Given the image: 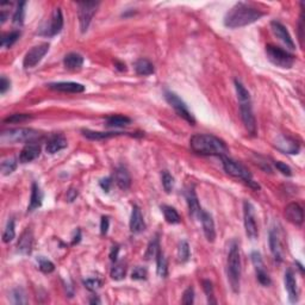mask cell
<instances>
[{"label": "cell", "mask_w": 305, "mask_h": 305, "mask_svg": "<svg viewBox=\"0 0 305 305\" xmlns=\"http://www.w3.org/2000/svg\"><path fill=\"white\" fill-rule=\"evenodd\" d=\"M263 16V12L246 2H237L227 12L224 25L229 29H237L255 23Z\"/></svg>", "instance_id": "cell-1"}, {"label": "cell", "mask_w": 305, "mask_h": 305, "mask_svg": "<svg viewBox=\"0 0 305 305\" xmlns=\"http://www.w3.org/2000/svg\"><path fill=\"white\" fill-rule=\"evenodd\" d=\"M189 147L196 154L204 156H223L229 153L223 140L210 134L193 135L189 140Z\"/></svg>", "instance_id": "cell-2"}, {"label": "cell", "mask_w": 305, "mask_h": 305, "mask_svg": "<svg viewBox=\"0 0 305 305\" xmlns=\"http://www.w3.org/2000/svg\"><path fill=\"white\" fill-rule=\"evenodd\" d=\"M227 271H228V280H229L232 290L235 293L240 292L241 257H240V249H238L237 243L235 242L232 243L229 249V254H228Z\"/></svg>", "instance_id": "cell-3"}, {"label": "cell", "mask_w": 305, "mask_h": 305, "mask_svg": "<svg viewBox=\"0 0 305 305\" xmlns=\"http://www.w3.org/2000/svg\"><path fill=\"white\" fill-rule=\"evenodd\" d=\"M42 133L35 130V129L27 128H18V129H10V130L2 131L0 136V141L5 144H13V143H32L36 142L37 140L42 139Z\"/></svg>", "instance_id": "cell-4"}, {"label": "cell", "mask_w": 305, "mask_h": 305, "mask_svg": "<svg viewBox=\"0 0 305 305\" xmlns=\"http://www.w3.org/2000/svg\"><path fill=\"white\" fill-rule=\"evenodd\" d=\"M221 159H222V164H223L224 171L227 172L228 174L232 175V177L234 178H237V179H241L242 181H244L247 185H249L253 188H255V189L260 188V186L258 185L254 180H253L252 173L249 172L242 164L233 160V159H230L229 156H227V155L221 156Z\"/></svg>", "instance_id": "cell-5"}, {"label": "cell", "mask_w": 305, "mask_h": 305, "mask_svg": "<svg viewBox=\"0 0 305 305\" xmlns=\"http://www.w3.org/2000/svg\"><path fill=\"white\" fill-rule=\"evenodd\" d=\"M266 55L274 66L280 68H291L295 63V56L277 46H266Z\"/></svg>", "instance_id": "cell-6"}, {"label": "cell", "mask_w": 305, "mask_h": 305, "mask_svg": "<svg viewBox=\"0 0 305 305\" xmlns=\"http://www.w3.org/2000/svg\"><path fill=\"white\" fill-rule=\"evenodd\" d=\"M164 99H166L167 103H168L169 105L174 109V111L177 112L178 116L184 118V119H185L188 123H189L191 125L196 124V119H194V117L192 116V114L189 112V110L188 108V105L185 104V101H184L179 95L175 94V93L172 92V91H166V92H164Z\"/></svg>", "instance_id": "cell-7"}, {"label": "cell", "mask_w": 305, "mask_h": 305, "mask_svg": "<svg viewBox=\"0 0 305 305\" xmlns=\"http://www.w3.org/2000/svg\"><path fill=\"white\" fill-rule=\"evenodd\" d=\"M98 6V1H82L78 4L79 24H80V30L82 34H85L89 30V26L91 22H92L93 16L97 12Z\"/></svg>", "instance_id": "cell-8"}, {"label": "cell", "mask_w": 305, "mask_h": 305, "mask_svg": "<svg viewBox=\"0 0 305 305\" xmlns=\"http://www.w3.org/2000/svg\"><path fill=\"white\" fill-rule=\"evenodd\" d=\"M238 103H240L241 118H242L244 128L249 134L254 136L257 135V120H255L254 114H253L251 97L238 99Z\"/></svg>", "instance_id": "cell-9"}, {"label": "cell", "mask_w": 305, "mask_h": 305, "mask_svg": "<svg viewBox=\"0 0 305 305\" xmlns=\"http://www.w3.org/2000/svg\"><path fill=\"white\" fill-rule=\"evenodd\" d=\"M49 50L48 43H41V45L32 47L29 51L25 54L23 60L24 68H34L35 66L41 62V60L46 56V54Z\"/></svg>", "instance_id": "cell-10"}, {"label": "cell", "mask_w": 305, "mask_h": 305, "mask_svg": "<svg viewBox=\"0 0 305 305\" xmlns=\"http://www.w3.org/2000/svg\"><path fill=\"white\" fill-rule=\"evenodd\" d=\"M243 216H244V229H246V234L251 240H255L258 238L259 232H258V225L255 222V215H254V208L249 202L243 203Z\"/></svg>", "instance_id": "cell-11"}, {"label": "cell", "mask_w": 305, "mask_h": 305, "mask_svg": "<svg viewBox=\"0 0 305 305\" xmlns=\"http://www.w3.org/2000/svg\"><path fill=\"white\" fill-rule=\"evenodd\" d=\"M63 27V16L62 11L60 7H56L51 13V17L49 19V23L41 30L40 34L43 36H55V35L59 34Z\"/></svg>", "instance_id": "cell-12"}, {"label": "cell", "mask_w": 305, "mask_h": 305, "mask_svg": "<svg viewBox=\"0 0 305 305\" xmlns=\"http://www.w3.org/2000/svg\"><path fill=\"white\" fill-rule=\"evenodd\" d=\"M269 248L272 254L277 261H282L284 257V248H282V240L280 235V230L277 227H273L269 230Z\"/></svg>", "instance_id": "cell-13"}, {"label": "cell", "mask_w": 305, "mask_h": 305, "mask_svg": "<svg viewBox=\"0 0 305 305\" xmlns=\"http://www.w3.org/2000/svg\"><path fill=\"white\" fill-rule=\"evenodd\" d=\"M252 262L254 265L255 272H257V278L259 280V282L263 286H269L271 285V278H269L267 271L265 268V263L262 261V257L259 252H253L252 255Z\"/></svg>", "instance_id": "cell-14"}, {"label": "cell", "mask_w": 305, "mask_h": 305, "mask_svg": "<svg viewBox=\"0 0 305 305\" xmlns=\"http://www.w3.org/2000/svg\"><path fill=\"white\" fill-rule=\"evenodd\" d=\"M271 29H272V31H273V34L277 36V38H279V40L282 41L285 46H286V48L291 49V50H295L296 49L295 42H293V40L291 38V35L288 34L286 27L282 25L280 22L272 21Z\"/></svg>", "instance_id": "cell-15"}, {"label": "cell", "mask_w": 305, "mask_h": 305, "mask_svg": "<svg viewBox=\"0 0 305 305\" xmlns=\"http://www.w3.org/2000/svg\"><path fill=\"white\" fill-rule=\"evenodd\" d=\"M200 222H202L203 230H204V235L207 237L209 242H213L216 238V229H215V222H213L212 216L207 211L203 210L199 217Z\"/></svg>", "instance_id": "cell-16"}, {"label": "cell", "mask_w": 305, "mask_h": 305, "mask_svg": "<svg viewBox=\"0 0 305 305\" xmlns=\"http://www.w3.org/2000/svg\"><path fill=\"white\" fill-rule=\"evenodd\" d=\"M285 217L288 222L291 223L296 224V225H301L304 221V211L303 209L299 204L297 203H291L288 204L286 208H285Z\"/></svg>", "instance_id": "cell-17"}, {"label": "cell", "mask_w": 305, "mask_h": 305, "mask_svg": "<svg viewBox=\"0 0 305 305\" xmlns=\"http://www.w3.org/2000/svg\"><path fill=\"white\" fill-rule=\"evenodd\" d=\"M34 248V234L31 229H25V232L21 235L17 243V251L23 255H30Z\"/></svg>", "instance_id": "cell-18"}, {"label": "cell", "mask_w": 305, "mask_h": 305, "mask_svg": "<svg viewBox=\"0 0 305 305\" xmlns=\"http://www.w3.org/2000/svg\"><path fill=\"white\" fill-rule=\"evenodd\" d=\"M41 155V147L36 142L25 144V147L22 149L21 154H19V161L22 164H29V162L36 160L38 156Z\"/></svg>", "instance_id": "cell-19"}, {"label": "cell", "mask_w": 305, "mask_h": 305, "mask_svg": "<svg viewBox=\"0 0 305 305\" xmlns=\"http://www.w3.org/2000/svg\"><path fill=\"white\" fill-rule=\"evenodd\" d=\"M48 87L51 90L65 93H81L85 91L84 85L79 84V82H72V81L53 82V84H49Z\"/></svg>", "instance_id": "cell-20"}, {"label": "cell", "mask_w": 305, "mask_h": 305, "mask_svg": "<svg viewBox=\"0 0 305 305\" xmlns=\"http://www.w3.org/2000/svg\"><path fill=\"white\" fill-rule=\"evenodd\" d=\"M276 147L278 148L280 152L285 153V154H298L299 149V144L297 143L295 140L290 139L287 136H280L276 142Z\"/></svg>", "instance_id": "cell-21"}, {"label": "cell", "mask_w": 305, "mask_h": 305, "mask_svg": "<svg viewBox=\"0 0 305 305\" xmlns=\"http://www.w3.org/2000/svg\"><path fill=\"white\" fill-rule=\"evenodd\" d=\"M66 147H67V140H66V137L61 134H56L53 135L48 140L46 145V150L48 154H56L60 150L65 149Z\"/></svg>", "instance_id": "cell-22"}, {"label": "cell", "mask_w": 305, "mask_h": 305, "mask_svg": "<svg viewBox=\"0 0 305 305\" xmlns=\"http://www.w3.org/2000/svg\"><path fill=\"white\" fill-rule=\"evenodd\" d=\"M130 230H131V233H134V234H140L145 230V223H144L143 216H142V212H141V210H140V208L136 207V205L133 208V212H131Z\"/></svg>", "instance_id": "cell-23"}, {"label": "cell", "mask_w": 305, "mask_h": 305, "mask_svg": "<svg viewBox=\"0 0 305 305\" xmlns=\"http://www.w3.org/2000/svg\"><path fill=\"white\" fill-rule=\"evenodd\" d=\"M285 287H286L290 302L296 303L298 301V288H297L295 274H293V272L291 269H288L286 273H285Z\"/></svg>", "instance_id": "cell-24"}, {"label": "cell", "mask_w": 305, "mask_h": 305, "mask_svg": "<svg viewBox=\"0 0 305 305\" xmlns=\"http://www.w3.org/2000/svg\"><path fill=\"white\" fill-rule=\"evenodd\" d=\"M115 181H116L118 188L123 189V191H126V189L130 188L131 178L125 167L120 166L115 171Z\"/></svg>", "instance_id": "cell-25"}, {"label": "cell", "mask_w": 305, "mask_h": 305, "mask_svg": "<svg viewBox=\"0 0 305 305\" xmlns=\"http://www.w3.org/2000/svg\"><path fill=\"white\" fill-rule=\"evenodd\" d=\"M186 200H188V205L189 209V213H191L193 217H197L199 218L200 213H202V208H200L199 202H198V197L194 192V188H191L188 189L186 192Z\"/></svg>", "instance_id": "cell-26"}, {"label": "cell", "mask_w": 305, "mask_h": 305, "mask_svg": "<svg viewBox=\"0 0 305 305\" xmlns=\"http://www.w3.org/2000/svg\"><path fill=\"white\" fill-rule=\"evenodd\" d=\"M43 202V193L41 191L40 186L36 183H32L31 186V197H30L29 207H27V212H32L36 209L41 208Z\"/></svg>", "instance_id": "cell-27"}, {"label": "cell", "mask_w": 305, "mask_h": 305, "mask_svg": "<svg viewBox=\"0 0 305 305\" xmlns=\"http://www.w3.org/2000/svg\"><path fill=\"white\" fill-rule=\"evenodd\" d=\"M63 65L68 70H79L84 66V57L78 53H70L63 59Z\"/></svg>", "instance_id": "cell-28"}, {"label": "cell", "mask_w": 305, "mask_h": 305, "mask_svg": "<svg viewBox=\"0 0 305 305\" xmlns=\"http://www.w3.org/2000/svg\"><path fill=\"white\" fill-rule=\"evenodd\" d=\"M135 72L137 75L147 76L154 73L153 63L147 59H140L135 62Z\"/></svg>", "instance_id": "cell-29"}, {"label": "cell", "mask_w": 305, "mask_h": 305, "mask_svg": "<svg viewBox=\"0 0 305 305\" xmlns=\"http://www.w3.org/2000/svg\"><path fill=\"white\" fill-rule=\"evenodd\" d=\"M82 134L86 139L93 140V141H101V140L111 139V137H116L123 135V133H101V131H92L86 129V130H82Z\"/></svg>", "instance_id": "cell-30"}, {"label": "cell", "mask_w": 305, "mask_h": 305, "mask_svg": "<svg viewBox=\"0 0 305 305\" xmlns=\"http://www.w3.org/2000/svg\"><path fill=\"white\" fill-rule=\"evenodd\" d=\"M130 123H131L130 118L120 116V115L108 117L105 120V125L108 126V128H123V126L129 125Z\"/></svg>", "instance_id": "cell-31"}, {"label": "cell", "mask_w": 305, "mask_h": 305, "mask_svg": "<svg viewBox=\"0 0 305 305\" xmlns=\"http://www.w3.org/2000/svg\"><path fill=\"white\" fill-rule=\"evenodd\" d=\"M161 210H162V212H164V219H166L167 223H169V224L180 223L181 218H180L179 213H178V211L175 210L174 208L168 207V205H162Z\"/></svg>", "instance_id": "cell-32"}, {"label": "cell", "mask_w": 305, "mask_h": 305, "mask_svg": "<svg viewBox=\"0 0 305 305\" xmlns=\"http://www.w3.org/2000/svg\"><path fill=\"white\" fill-rule=\"evenodd\" d=\"M126 271H128L126 262H124V261H116L114 267L111 268L110 276H111V278L114 280H122L124 279Z\"/></svg>", "instance_id": "cell-33"}, {"label": "cell", "mask_w": 305, "mask_h": 305, "mask_svg": "<svg viewBox=\"0 0 305 305\" xmlns=\"http://www.w3.org/2000/svg\"><path fill=\"white\" fill-rule=\"evenodd\" d=\"M25 1H21L18 2L17 5V9H16L15 13H13V17H12V22L15 25H23L24 23V18H25Z\"/></svg>", "instance_id": "cell-34"}, {"label": "cell", "mask_w": 305, "mask_h": 305, "mask_svg": "<svg viewBox=\"0 0 305 305\" xmlns=\"http://www.w3.org/2000/svg\"><path fill=\"white\" fill-rule=\"evenodd\" d=\"M156 265H158V274L162 278L167 277L168 274V263H167V259L164 258V253L159 251L158 255H156Z\"/></svg>", "instance_id": "cell-35"}, {"label": "cell", "mask_w": 305, "mask_h": 305, "mask_svg": "<svg viewBox=\"0 0 305 305\" xmlns=\"http://www.w3.org/2000/svg\"><path fill=\"white\" fill-rule=\"evenodd\" d=\"M19 37H21V32H19L18 30L11 31V32H9V34L2 35L1 42H0V45H1L2 48H11V47H12L16 42H17Z\"/></svg>", "instance_id": "cell-36"}, {"label": "cell", "mask_w": 305, "mask_h": 305, "mask_svg": "<svg viewBox=\"0 0 305 305\" xmlns=\"http://www.w3.org/2000/svg\"><path fill=\"white\" fill-rule=\"evenodd\" d=\"M189 257H191V251H189L188 243L186 241H181L178 248V260L184 263L188 261Z\"/></svg>", "instance_id": "cell-37"}, {"label": "cell", "mask_w": 305, "mask_h": 305, "mask_svg": "<svg viewBox=\"0 0 305 305\" xmlns=\"http://www.w3.org/2000/svg\"><path fill=\"white\" fill-rule=\"evenodd\" d=\"M16 236V230H15V221L12 218L7 222L6 228H5V232L2 234V241L5 243H9L15 238Z\"/></svg>", "instance_id": "cell-38"}, {"label": "cell", "mask_w": 305, "mask_h": 305, "mask_svg": "<svg viewBox=\"0 0 305 305\" xmlns=\"http://www.w3.org/2000/svg\"><path fill=\"white\" fill-rule=\"evenodd\" d=\"M159 251H160V244H159V238L154 237L150 243L148 244L147 252H145V259L150 260L152 258H155L158 255Z\"/></svg>", "instance_id": "cell-39"}, {"label": "cell", "mask_w": 305, "mask_h": 305, "mask_svg": "<svg viewBox=\"0 0 305 305\" xmlns=\"http://www.w3.org/2000/svg\"><path fill=\"white\" fill-rule=\"evenodd\" d=\"M0 168H1L2 175H9L17 168V162H16L15 159H6V160L1 162Z\"/></svg>", "instance_id": "cell-40"}, {"label": "cell", "mask_w": 305, "mask_h": 305, "mask_svg": "<svg viewBox=\"0 0 305 305\" xmlns=\"http://www.w3.org/2000/svg\"><path fill=\"white\" fill-rule=\"evenodd\" d=\"M203 288H204V292H205V295H207L208 303L216 304L217 301L215 299V293H213L212 282H211L210 280H204V282H203Z\"/></svg>", "instance_id": "cell-41"}, {"label": "cell", "mask_w": 305, "mask_h": 305, "mask_svg": "<svg viewBox=\"0 0 305 305\" xmlns=\"http://www.w3.org/2000/svg\"><path fill=\"white\" fill-rule=\"evenodd\" d=\"M162 186H164L166 193H171L174 188V178L167 171L162 172Z\"/></svg>", "instance_id": "cell-42"}, {"label": "cell", "mask_w": 305, "mask_h": 305, "mask_svg": "<svg viewBox=\"0 0 305 305\" xmlns=\"http://www.w3.org/2000/svg\"><path fill=\"white\" fill-rule=\"evenodd\" d=\"M37 261H38V267H40V269L43 272V273L48 274V273H51V272H54L55 265L51 262L50 260L46 259V258H43V257H40L37 259Z\"/></svg>", "instance_id": "cell-43"}, {"label": "cell", "mask_w": 305, "mask_h": 305, "mask_svg": "<svg viewBox=\"0 0 305 305\" xmlns=\"http://www.w3.org/2000/svg\"><path fill=\"white\" fill-rule=\"evenodd\" d=\"M12 302L15 304H26L27 299L22 288H16L12 291Z\"/></svg>", "instance_id": "cell-44"}, {"label": "cell", "mask_w": 305, "mask_h": 305, "mask_svg": "<svg viewBox=\"0 0 305 305\" xmlns=\"http://www.w3.org/2000/svg\"><path fill=\"white\" fill-rule=\"evenodd\" d=\"M31 119V116L26 114H15V115H11L7 118H5L4 123H22V122H25V120Z\"/></svg>", "instance_id": "cell-45"}, {"label": "cell", "mask_w": 305, "mask_h": 305, "mask_svg": "<svg viewBox=\"0 0 305 305\" xmlns=\"http://www.w3.org/2000/svg\"><path fill=\"white\" fill-rule=\"evenodd\" d=\"M148 272L144 267H141V266H137V267L134 268L133 273H131V278L134 280H144L147 279Z\"/></svg>", "instance_id": "cell-46"}, {"label": "cell", "mask_w": 305, "mask_h": 305, "mask_svg": "<svg viewBox=\"0 0 305 305\" xmlns=\"http://www.w3.org/2000/svg\"><path fill=\"white\" fill-rule=\"evenodd\" d=\"M193 301H194V290H193V287H188V290L184 292L183 304L191 305V304H193Z\"/></svg>", "instance_id": "cell-47"}, {"label": "cell", "mask_w": 305, "mask_h": 305, "mask_svg": "<svg viewBox=\"0 0 305 305\" xmlns=\"http://www.w3.org/2000/svg\"><path fill=\"white\" fill-rule=\"evenodd\" d=\"M84 285L86 286L89 290L91 291H95L97 288L100 287L101 282L99 279H94V278H91V279H86L84 280Z\"/></svg>", "instance_id": "cell-48"}, {"label": "cell", "mask_w": 305, "mask_h": 305, "mask_svg": "<svg viewBox=\"0 0 305 305\" xmlns=\"http://www.w3.org/2000/svg\"><path fill=\"white\" fill-rule=\"evenodd\" d=\"M274 164H276L277 169H278L279 172H282L284 175H287V177H290V175L292 174V173H291V168H290V167H288L286 164H284V162L277 161Z\"/></svg>", "instance_id": "cell-49"}, {"label": "cell", "mask_w": 305, "mask_h": 305, "mask_svg": "<svg viewBox=\"0 0 305 305\" xmlns=\"http://www.w3.org/2000/svg\"><path fill=\"white\" fill-rule=\"evenodd\" d=\"M10 86L11 82L9 79H7L6 76H1V80H0V93H1V94H5L6 91L10 89Z\"/></svg>", "instance_id": "cell-50"}, {"label": "cell", "mask_w": 305, "mask_h": 305, "mask_svg": "<svg viewBox=\"0 0 305 305\" xmlns=\"http://www.w3.org/2000/svg\"><path fill=\"white\" fill-rule=\"evenodd\" d=\"M109 225H110V221H109V217H101V222H100V233L101 235H106L109 230Z\"/></svg>", "instance_id": "cell-51"}, {"label": "cell", "mask_w": 305, "mask_h": 305, "mask_svg": "<svg viewBox=\"0 0 305 305\" xmlns=\"http://www.w3.org/2000/svg\"><path fill=\"white\" fill-rule=\"evenodd\" d=\"M99 185H100V188L104 189L105 192H109L110 188H111V185H112V179L111 178H105V179H101L100 183H99Z\"/></svg>", "instance_id": "cell-52"}, {"label": "cell", "mask_w": 305, "mask_h": 305, "mask_svg": "<svg viewBox=\"0 0 305 305\" xmlns=\"http://www.w3.org/2000/svg\"><path fill=\"white\" fill-rule=\"evenodd\" d=\"M118 253H119V246H114L111 248V252H110V259H111V261H114V262H116L117 261V258H118Z\"/></svg>", "instance_id": "cell-53"}, {"label": "cell", "mask_w": 305, "mask_h": 305, "mask_svg": "<svg viewBox=\"0 0 305 305\" xmlns=\"http://www.w3.org/2000/svg\"><path fill=\"white\" fill-rule=\"evenodd\" d=\"M76 197H78V191H76L75 188H70V191L67 192V200L70 203L74 202V200L76 199Z\"/></svg>", "instance_id": "cell-54"}, {"label": "cell", "mask_w": 305, "mask_h": 305, "mask_svg": "<svg viewBox=\"0 0 305 305\" xmlns=\"http://www.w3.org/2000/svg\"><path fill=\"white\" fill-rule=\"evenodd\" d=\"M90 303L91 304H100V301H99V298H97V297H93L92 299H90Z\"/></svg>", "instance_id": "cell-55"}]
</instances>
